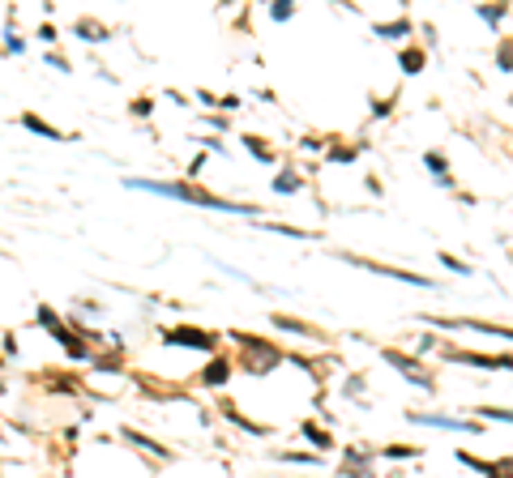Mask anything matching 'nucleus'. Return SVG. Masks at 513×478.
I'll return each mask as SVG.
<instances>
[{"mask_svg": "<svg viewBox=\"0 0 513 478\" xmlns=\"http://www.w3.org/2000/svg\"><path fill=\"white\" fill-rule=\"evenodd\" d=\"M167 342H188V346H201V350H214V338L201 333V329H171Z\"/></svg>", "mask_w": 513, "mask_h": 478, "instance_id": "nucleus-1", "label": "nucleus"}, {"mask_svg": "<svg viewBox=\"0 0 513 478\" xmlns=\"http://www.w3.org/2000/svg\"><path fill=\"white\" fill-rule=\"evenodd\" d=\"M26 129H35V133H43V137H52V141H60V133L52 129V124H43L39 116H26Z\"/></svg>", "mask_w": 513, "mask_h": 478, "instance_id": "nucleus-2", "label": "nucleus"}, {"mask_svg": "<svg viewBox=\"0 0 513 478\" xmlns=\"http://www.w3.org/2000/svg\"><path fill=\"white\" fill-rule=\"evenodd\" d=\"M227 380V363H210L206 367V385H223Z\"/></svg>", "mask_w": 513, "mask_h": 478, "instance_id": "nucleus-3", "label": "nucleus"}, {"mask_svg": "<svg viewBox=\"0 0 513 478\" xmlns=\"http://www.w3.org/2000/svg\"><path fill=\"white\" fill-rule=\"evenodd\" d=\"M304 432H308V440H316V444H321V448H330V436L321 432V427H312V423H308V427H304Z\"/></svg>", "mask_w": 513, "mask_h": 478, "instance_id": "nucleus-4", "label": "nucleus"}, {"mask_svg": "<svg viewBox=\"0 0 513 478\" xmlns=\"http://www.w3.org/2000/svg\"><path fill=\"white\" fill-rule=\"evenodd\" d=\"M125 436H129V440H137L141 448H150V452H167L163 444H154V440H145V436H137V432H125Z\"/></svg>", "mask_w": 513, "mask_h": 478, "instance_id": "nucleus-5", "label": "nucleus"}]
</instances>
